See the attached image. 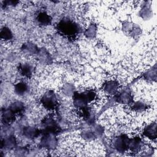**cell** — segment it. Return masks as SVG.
Wrapping results in <instances>:
<instances>
[{"instance_id": "obj_3", "label": "cell", "mask_w": 157, "mask_h": 157, "mask_svg": "<svg viewBox=\"0 0 157 157\" xmlns=\"http://www.w3.org/2000/svg\"><path fill=\"white\" fill-rule=\"evenodd\" d=\"M129 140L127 137H124L123 136L117 137L114 142L115 147L118 150H123L127 147H128Z\"/></svg>"}, {"instance_id": "obj_15", "label": "cell", "mask_w": 157, "mask_h": 157, "mask_svg": "<svg viewBox=\"0 0 157 157\" xmlns=\"http://www.w3.org/2000/svg\"><path fill=\"white\" fill-rule=\"evenodd\" d=\"M134 109H135L136 111H140L144 110L145 108V105L140 102H138L134 104L133 106Z\"/></svg>"}, {"instance_id": "obj_1", "label": "cell", "mask_w": 157, "mask_h": 157, "mask_svg": "<svg viewBox=\"0 0 157 157\" xmlns=\"http://www.w3.org/2000/svg\"><path fill=\"white\" fill-rule=\"evenodd\" d=\"M78 29L77 25L69 20H63L58 24V30L65 36H73L77 33Z\"/></svg>"}, {"instance_id": "obj_2", "label": "cell", "mask_w": 157, "mask_h": 157, "mask_svg": "<svg viewBox=\"0 0 157 157\" xmlns=\"http://www.w3.org/2000/svg\"><path fill=\"white\" fill-rule=\"evenodd\" d=\"M44 106L48 109H53L56 105V98L53 91L47 92L42 98Z\"/></svg>"}, {"instance_id": "obj_4", "label": "cell", "mask_w": 157, "mask_h": 157, "mask_svg": "<svg viewBox=\"0 0 157 157\" xmlns=\"http://www.w3.org/2000/svg\"><path fill=\"white\" fill-rule=\"evenodd\" d=\"M15 115V113L9 108L2 112V120L4 123H10L14 120Z\"/></svg>"}, {"instance_id": "obj_9", "label": "cell", "mask_w": 157, "mask_h": 157, "mask_svg": "<svg viewBox=\"0 0 157 157\" xmlns=\"http://www.w3.org/2000/svg\"><path fill=\"white\" fill-rule=\"evenodd\" d=\"M27 89H28L27 85L23 82L18 83L15 86V91L16 92L17 94L20 95L24 94L26 92Z\"/></svg>"}, {"instance_id": "obj_13", "label": "cell", "mask_w": 157, "mask_h": 157, "mask_svg": "<svg viewBox=\"0 0 157 157\" xmlns=\"http://www.w3.org/2000/svg\"><path fill=\"white\" fill-rule=\"evenodd\" d=\"M10 109L15 113H19L20 112H21V110L23 109V105L21 104V102H14L13 103L10 107Z\"/></svg>"}, {"instance_id": "obj_5", "label": "cell", "mask_w": 157, "mask_h": 157, "mask_svg": "<svg viewBox=\"0 0 157 157\" xmlns=\"http://www.w3.org/2000/svg\"><path fill=\"white\" fill-rule=\"evenodd\" d=\"M144 134L150 139L156 138V123L150 124L147 126L144 130Z\"/></svg>"}, {"instance_id": "obj_6", "label": "cell", "mask_w": 157, "mask_h": 157, "mask_svg": "<svg viewBox=\"0 0 157 157\" xmlns=\"http://www.w3.org/2000/svg\"><path fill=\"white\" fill-rule=\"evenodd\" d=\"M33 67L28 64H22L20 66V71L22 75L25 77H29L33 73Z\"/></svg>"}, {"instance_id": "obj_8", "label": "cell", "mask_w": 157, "mask_h": 157, "mask_svg": "<svg viewBox=\"0 0 157 157\" xmlns=\"http://www.w3.org/2000/svg\"><path fill=\"white\" fill-rule=\"evenodd\" d=\"M37 19V21H39V23L43 25H49L51 22L50 17L48 14H47L44 12L40 13L38 15Z\"/></svg>"}, {"instance_id": "obj_7", "label": "cell", "mask_w": 157, "mask_h": 157, "mask_svg": "<svg viewBox=\"0 0 157 157\" xmlns=\"http://www.w3.org/2000/svg\"><path fill=\"white\" fill-rule=\"evenodd\" d=\"M118 87V84L117 82L114 81H109L105 84L104 90L109 94H112L117 91Z\"/></svg>"}, {"instance_id": "obj_11", "label": "cell", "mask_w": 157, "mask_h": 157, "mask_svg": "<svg viewBox=\"0 0 157 157\" xmlns=\"http://www.w3.org/2000/svg\"><path fill=\"white\" fill-rule=\"evenodd\" d=\"M15 140L13 137H9L1 142V145L6 148H11L15 145Z\"/></svg>"}, {"instance_id": "obj_12", "label": "cell", "mask_w": 157, "mask_h": 157, "mask_svg": "<svg viewBox=\"0 0 157 157\" xmlns=\"http://www.w3.org/2000/svg\"><path fill=\"white\" fill-rule=\"evenodd\" d=\"M118 101L121 103L127 104L131 101V97L130 93L128 92H124L118 96Z\"/></svg>"}, {"instance_id": "obj_10", "label": "cell", "mask_w": 157, "mask_h": 157, "mask_svg": "<svg viewBox=\"0 0 157 157\" xmlns=\"http://www.w3.org/2000/svg\"><path fill=\"white\" fill-rule=\"evenodd\" d=\"M1 37L6 40H10L12 37V33L8 28L4 27L1 30Z\"/></svg>"}, {"instance_id": "obj_14", "label": "cell", "mask_w": 157, "mask_h": 157, "mask_svg": "<svg viewBox=\"0 0 157 157\" xmlns=\"http://www.w3.org/2000/svg\"><path fill=\"white\" fill-rule=\"evenodd\" d=\"M25 134L28 137H34L36 136V134L37 132L36 130L31 127H29L26 129H25Z\"/></svg>"}]
</instances>
